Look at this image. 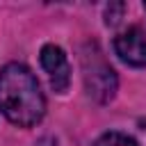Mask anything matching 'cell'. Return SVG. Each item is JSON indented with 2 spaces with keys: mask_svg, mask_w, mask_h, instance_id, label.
<instances>
[{
  "mask_svg": "<svg viewBox=\"0 0 146 146\" xmlns=\"http://www.w3.org/2000/svg\"><path fill=\"white\" fill-rule=\"evenodd\" d=\"M0 110L18 128H32L43 119L46 98L25 64L11 62L0 68Z\"/></svg>",
  "mask_w": 146,
  "mask_h": 146,
  "instance_id": "cell-1",
  "label": "cell"
},
{
  "mask_svg": "<svg viewBox=\"0 0 146 146\" xmlns=\"http://www.w3.org/2000/svg\"><path fill=\"white\" fill-rule=\"evenodd\" d=\"M82 78H84V87L87 94L96 100V103H110L116 94L119 80L114 68L105 62L103 52L91 46L84 55H82Z\"/></svg>",
  "mask_w": 146,
  "mask_h": 146,
  "instance_id": "cell-2",
  "label": "cell"
},
{
  "mask_svg": "<svg viewBox=\"0 0 146 146\" xmlns=\"http://www.w3.org/2000/svg\"><path fill=\"white\" fill-rule=\"evenodd\" d=\"M114 52L128 66L141 68L146 66V30L132 25L114 36Z\"/></svg>",
  "mask_w": 146,
  "mask_h": 146,
  "instance_id": "cell-3",
  "label": "cell"
},
{
  "mask_svg": "<svg viewBox=\"0 0 146 146\" xmlns=\"http://www.w3.org/2000/svg\"><path fill=\"white\" fill-rule=\"evenodd\" d=\"M41 66L43 71L48 73V80H50V87L57 91V94H64L71 84V66H68V59L64 55V50L55 43H46L41 48Z\"/></svg>",
  "mask_w": 146,
  "mask_h": 146,
  "instance_id": "cell-4",
  "label": "cell"
},
{
  "mask_svg": "<svg viewBox=\"0 0 146 146\" xmlns=\"http://www.w3.org/2000/svg\"><path fill=\"white\" fill-rule=\"evenodd\" d=\"M94 146H137V141L123 132H105L94 141Z\"/></svg>",
  "mask_w": 146,
  "mask_h": 146,
  "instance_id": "cell-5",
  "label": "cell"
},
{
  "mask_svg": "<svg viewBox=\"0 0 146 146\" xmlns=\"http://www.w3.org/2000/svg\"><path fill=\"white\" fill-rule=\"evenodd\" d=\"M121 14H123V5L116 2V5H110L107 11H105V23L107 25H116L121 21Z\"/></svg>",
  "mask_w": 146,
  "mask_h": 146,
  "instance_id": "cell-6",
  "label": "cell"
},
{
  "mask_svg": "<svg viewBox=\"0 0 146 146\" xmlns=\"http://www.w3.org/2000/svg\"><path fill=\"white\" fill-rule=\"evenodd\" d=\"M144 11H146V2H144Z\"/></svg>",
  "mask_w": 146,
  "mask_h": 146,
  "instance_id": "cell-7",
  "label": "cell"
}]
</instances>
